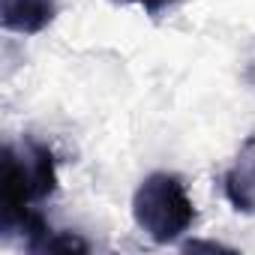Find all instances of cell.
I'll list each match as a JSON object with an SVG mask.
<instances>
[{
	"mask_svg": "<svg viewBox=\"0 0 255 255\" xmlns=\"http://www.w3.org/2000/svg\"><path fill=\"white\" fill-rule=\"evenodd\" d=\"M135 225L159 246L177 243L195 222V204L183 180L171 171L147 174L132 195Z\"/></svg>",
	"mask_w": 255,
	"mask_h": 255,
	"instance_id": "1",
	"label": "cell"
},
{
	"mask_svg": "<svg viewBox=\"0 0 255 255\" xmlns=\"http://www.w3.org/2000/svg\"><path fill=\"white\" fill-rule=\"evenodd\" d=\"M57 18V0H0V24L18 36H36Z\"/></svg>",
	"mask_w": 255,
	"mask_h": 255,
	"instance_id": "3",
	"label": "cell"
},
{
	"mask_svg": "<svg viewBox=\"0 0 255 255\" xmlns=\"http://www.w3.org/2000/svg\"><path fill=\"white\" fill-rule=\"evenodd\" d=\"M114 3H123V6H141L150 18H159L162 12H168L171 6H177L180 0H114Z\"/></svg>",
	"mask_w": 255,
	"mask_h": 255,
	"instance_id": "6",
	"label": "cell"
},
{
	"mask_svg": "<svg viewBox=\"0 0 255 255\" xmlns=\"http://www.w3.org/2000/svg\"><path fill=\"white\" fill-rule=\"evenodd\" d=\"M186 249H228V246H222V243H204V240H192V243H186Z\"/></svg>",
	"mask_w": 255,
	"mask_h": 255,
	"instance_id": "7",
	"label": "cell"
},
{
	"mask_svg": "<svg viewBox=\"0 0 255 255\" xmlns=\"http://www.w3.org/2000/svg\"><path fill=\"white\" fill-rule=\"evenodd\" d=\"M21 159H24V168H27L36 204L45 201V198H51L57 192V159H54L51 147L42 144V141L27 138L21 144Z\"/></svg>",
	"mask_w": 255,
	"mask_h": 255,
	"instance_id": "4",
	"label": "cell"
},
{
	"mask_svg": "<svg viewBox=\"0 0 255 255\" xmlns=\"http://www.w3.org/2000/svg\"><path fill=\"white\" fill-rule=\"evenodd\" d=\"M222 192L237 213H255V135H249L222 177Z\"/></svg>",
	"mask_w": 255,
	"mask_h": 255,
	"instance_id": "2",
	"label": "cell"
},
{
	"mask_svg": "<svg viewBox=\"0 0 255 255\" xmlns=\"http://www.w3.org/2000/svg\"><path fill=\"white\" fill-rule=\"evenodd\" d=\"M39 252H90V243L72 231H51L42 240Z\"/></svg>",
	"mask_w": 255,
	"mask_h": 255,
	"instance_id": "5",
	"label": "cell"
}]
</instances>
